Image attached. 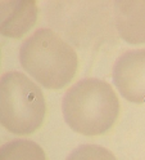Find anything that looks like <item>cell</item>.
<instances>
[{"mask_svg": "<svg viewBox=\"0 0 145 160\" xmlns=\"http://www.w3.org/2000/svg\"><path fill=\"white\" fill-rule=\"evenodd\" d=\"M62 112L72 131L84 136H99L108 132L116 123L120 101L107 82L86 78L64 93Z\"/></svg>", "mask_w": 145, "mask_h": 160, "instance_id": "1", "label": "cell"}, {"mask_svg": "<svg viewBox=\"0 0 145 160\" xmlns=\"http://www.w3.org/2000/svg\"><path fill=\"white\" fill-rule=\"evenodd\" d=\"M19 62L48 89H62L76 75L79 58L72 45L52 28H39L19 48Z\"/></svg>", "mask_w": 145, "mask_h": 160, "instance_id": "2", "label": "cell"}, {"mask_svg": "<svg viewBox=\"0 0 145 160\" xmlns=\"http://www.w3.org/2000/svg\"><path fill=\"white\" fill-rule=\"evenodd\" d=\"M46 111L41 89L27 75L9 71L0 78V124L18 136L41 127Z\"/></svg>", "mask_w": 145, "mask_h": 160, "instance_id": "3", "label": "cell"}, {"mask_svg": "<svg viewBox=\"0 0 145 160\" xmlns=\"http://www.w3.org/2000/svg\"><path fill=\"white\" fill-rule=\"evenodd\" d=\"M112 78L123 98L145 103V48L123 52L113 65Z\"/></svg>", "mask_w": 145, "mask_h": 160, "instance_id": "4", "label": "cell"}, {"mask_svg": "<svg viewBox=\"0 0 145 160\" xmlns=\"http://www.w3.org/2000/svg\"><path fill=\"white\" fill-rule=\"evenodd\" d=\"M37 19V5L34 0L0 2V34L21 38L34 27Z\"/></svg>", "mask_w": 145, "mask_h": 160, "instance_id": "5", "label": "cell"}, {"mask_svg": "<svg viewBox=\"0 0 145 160\" xmlns=\"http://www.w3.org/2000/svg\"><path fill=\"white\" fill-rule=\"evenodd\" d=\"M113 18L125 42L134 45L145 43V2H114Z\"/></svg>", "mask_w": 145, "mask_h": 160, "instance_id": "6", "label": "cell"}, {"mask_svg": "<svg viewBox=\"0 0 145 160\" xmlns=\"http://www.w3.org/2000/svg\"><path fill=\"white\" fill-rule=\"evenodd\" d=\"M0 160H46V156L40 145L18 138L0 146Z\"/></svg>", "mask_w": 145, "mask_h": 160, "instance_id": "7", "label": "cell"}, {"mask_svg": "<svg viewBox=\"0 0 145 160\" xmlns=\"http://www.w3.org/2000/svg\"><path fill=\"white\" fill-rule=\"evenodd\" d=\"M66 160H117L113 152L100 145H81L67 156Z\"/></svg>", "mask_w": 145, "mask_h": 160, "instance_id": "8", "label": "cell"}]
</instances>
